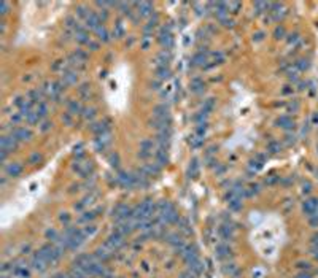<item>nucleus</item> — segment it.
<instances>
[{"label": "nucleus", "mask_w": 318, "mask_h": 278, "mask_svg": "<svg viewBox=\"0 0 318 278\" xmlns=\"http://www.w3.org/2000/svg\"><path fill=\"white\" fill-rule=\"evenodd\" d=\"M277 124H280V127H285V129H290V127H294V123L291 118L288 116H280L277 119Z\"/></svg>", "instance_id": "nucleus-4"}, {"label": "nucleus", "mask_w": 318, "mask_h": 278, "mask_svg": "<svg viewBox=\"0 0 318 278\" xmlns=\"http://www.w3.org/2000/svg\"><path fill=\"white\" fill-rule=\"evenodd\" d=\"M11 137L16 138V140H29V138L32 137V134H30V130L26 129V127H18V129H15V130L11 132Z\"/></svg>", "instance_id": "nucleus-3"}, {"label": "nucleus", "mask_w": 318, "mask_h": 278, "mask_svg": "<svg viewBox=\"0 0 318 278\" xmlns=\"http://www.w3.org/2000/svg\"><path fill=\"white\" fill-rule=\"evenodd\" d=\"M21 170H22V167H21V165H18V164H13V165H10V167H8V173L13 175V177H16L18 173H21Z\"/></svg>", "instance_id": "nucleus-5"}, {"label": "nucleus", "mask_w": 318, "mask_h": 278, "mask_svg": "<svg viewBox=\"0 0 318 278\" xmlns=\"http://www.w3.org/2000/svg\"><path fill=\"white\" fill-rule=\"evenodd\" d=\"M170 42H172V37H170V33H169V32H165V30H164V32L161 33V43H162V45H165V46H169V45H170Z\"/></svg>", "instance_id": "nucleus-6"}, {"label": "nucleus", "mask_w": 318, "mask_h": 278, "mask_svg": "<svg viewBox=\"0 0 318 278\" xmlns=\"http://www.w3.org/2000/svg\"><path fill=\"white\" fill-rule=\"evenodd\" d=\"M285 33V30H283V27H277V30H275V37L277 38H280L278 35H283Z\"/></svg>", "instance_id": "nucleus-7"}, {"label": "nucleus", "mask_w": 318, "mask_h": 278, "mask_svg": "<svg viewBox=\"0 0 318 278\" xmlns=\"http://www.w3.org/2000/svg\"><path fill=\"white\" fill-rule=\"evenodd\" d=\"M304 211L309 216H317L318 213V199H309L304 203Z\"/></svg>", "instance_id": "nucleus-2"}, {"label": "nucleus", "mask_w": 318, "mask_h": 278, "mask_svg": "<svg viewBox=\"0 0 318 278\" xmlns=\"http://www.w3.org/2000/svg\"><path fill=\"white\" fill-rule=\"evenodd\" d=\"M38 256H40V257H43V259H45L46 262L49 264V262H54V261L59 259L60 253H59V250H56L54 246L46 245V246H43V248L38 251Z\"/></svg>", "instance_id": "nucleus-1"}]
</instances>
